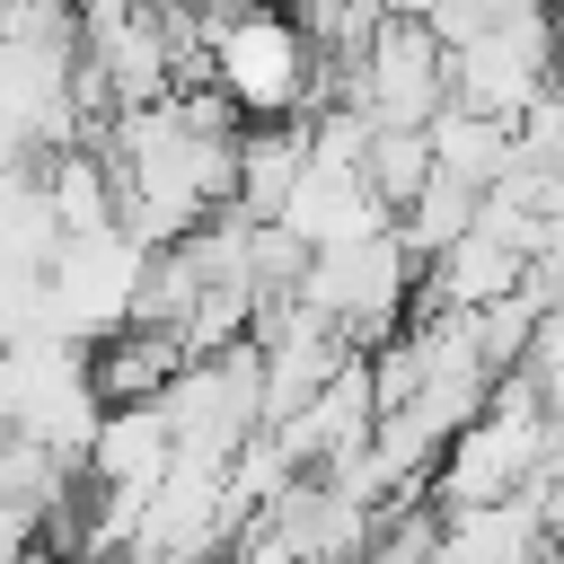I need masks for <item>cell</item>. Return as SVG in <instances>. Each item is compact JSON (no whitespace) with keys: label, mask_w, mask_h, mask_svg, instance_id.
<instances>
[{"label":"cell","mask_w":564,"mask_h":564,"mask_svg":"<svg viewBox=\"0 0 564 564\" xmlns=\"http://www.w3.org/2000/svg\"><path fill=\"white\" fill-rule=\"evenodd\" d=\"M326 62H317V44L300 35V18L282 9V0H247V9H229L220 26H212V97L229 106V115H256V123H282V115H300L326 79H317Z\"/></svg>","instance_id":"6da1fadb"}]
</instances>
